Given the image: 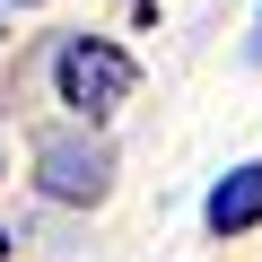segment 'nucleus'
<instances>
[{"label": "nucleus", "instance_id": "nucleus-1", "mask_svg": "<svg viewBox=\"0 0 262 262\" xmlns=\"http://www.w3.org/2000/svg\"><path fill=\"white\" fill-rule=\"evenodd\" d=\"M53 88H61V105H70L79 122H105L131 88H140V70H131V53L105 44V35H70L61 61H53Z\"/></svg>", "mask_w": 262, "mask_h": 262}, {"label": "nucleus", "instance_id": "nucleus-2", "mask_svg": "<svg viewBox=\"0 0 262 262\" xmlns=\"http://www.w3.org/2000/svg\"><path fill=\"white\" fill-rule=\"evenodd\" d=\"M105 175H114L105 140H44L35 149V184L53 201H105Z\"/></svg>", "mask_w": 262, "mask_h": 262}, {"label": "nucleus", "instance_id": "nucleus-3", "mask_svg": "<svg viewBox=\"0 0 262 262\" xmlns=\"http://www.w3.org/2000/svg\"><path fill=\"white\" fill-rule=\"evenodd\" d=\"M201 219H210V236H245V227H262V166L219 175L210 201H201Z\"/></svg>", "mask_w": 262, "mask_h": 262}, {"label": "nucleus", "instance_id": "nucleus-4", "mask_svg": "<svg viewBox=\"0 0 262 262\" xmlns=\"http://www.w3.org/2000/svg\"><path fill=\"white\" fill-rule=\"evenodd\" d=\"M0 245H9V236H0Z\"/></svg>", "mask_w": 262, "mask_h": 262}]
</instances>
